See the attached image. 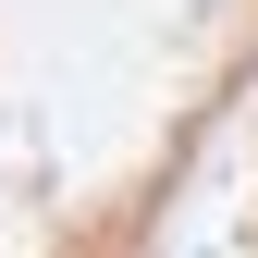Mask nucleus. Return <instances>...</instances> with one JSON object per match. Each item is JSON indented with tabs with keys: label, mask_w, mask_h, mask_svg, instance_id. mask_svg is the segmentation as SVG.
Masks as SVG:
<instances>
[{
	"label": "nucleus",
	"mask_w": 258,
	"mask_h": 258,
	"mask_svg": "<svg viewBox=\"0 0 258 258\" xmlns=\"http://www.w3.org/2000/svg\"><path fill=\"white\" fill-rule=\"evenodd\" d=\"M246 86L258 0H0V258H136Z\"/></svg>",
	"instance_id": "1"
}]
</instances>
